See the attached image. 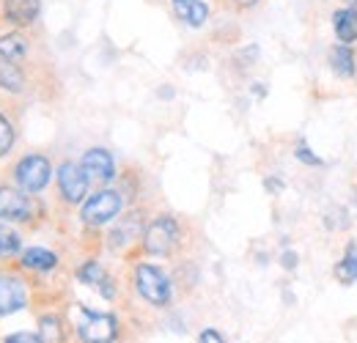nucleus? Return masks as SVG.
<instances>
[{"label": "nucleus", "instance_id": "1", "mask_svg": "<svg viewBox=\"0 0 357 343\" xmlns=\"http://www.w3.org/2000/svg\"><path fill=\"white\" fill-rule=\"evenodd\" d=\"M135 289L143 300L154 307H165L168 302L174 300V286L171 277L154 266V264H137L135 266Z\"/></svg>", "mask_w": 357, "mask_h": 343}, {"label": "nucleus", "instance_id": "2", "mask_svg": "<svg viewBox=\"0 0 357 343\" xmlns=\"http://www.w3.org/2000/svg\"><path fill=\"white\" fill-rule=\"evenodd\" d=\"M181 239V228H178L176 217L171 215H160L154 217L146 231H143V250L149 256H171L174 247Z\"/></svg>", "mask_w": 357, "mask_h": 343}, {"label": "nucleus", "instance_id": "3", "mask_svg": "<svg viewBox=\"0 0 357 343\" xmlns=\"http://www.w3.org/2000/svg\"><path fill=\"white\" fill-rule=\"evenodd\" d=\"M121 209H124V198H121L119 190H99V192H93L91 198L83 201L80 220L91 228H99V225L113 222L121 215Z\"/></svg>", "mask_w": 357, "mask_h": 343}, {"label": "nucleus", "instance_id": "4", "mask_svg": "<svg viewBox=\"0 0 357 343\" xmlns=\"http://www.w3.org/2000/svg\"><path fill=\"white\" fill-rule=\"evenodd\" d=\"M50 178H52V165H50V160H47L45 154H28V157H22L14 165V181H17V187L25 190V192H31V195L42 192L47 184H50Z\"/></svg>", "mask_w": 357, "mask_h": 343}, {"label": "nucleus", "instance_id": "5", "mask_svg": "<svg viewBox=\"0 0 357 343\" xmlns=\"http://www.w3.org/2000/svg\"><path fill=\"white\" fill-rule=\"evenodd\" d=\"M77 335L83 343H113L119 338V319L113 313H93L89 307L80 310Z\"/></svg>", "mask_w": 357, "mask_h": 343}, {"label": "nucleus", "instance_id": "6", "mask_svg": "<svg viewBox=\"0 0 357 343\" xmlns=\"http://www.w3.org/2000/svg\"><path fill=\"white\" fill-rule=\"evenodd\" d=\"M36 204L31 192L17 187H0V222H31Z\"/></svg>", "mask_w": 357, "mask_h": 343}, {"label": "nucleus", "instance_id": "7", "mask_svg": "<svg viewBox=\"0 0 357 343\" xmlns=\"http://www.w3.org/2000/svg\"><path fill=\"white\" fill-rule=\"evenodd\" d=\"M89 176L83 173L80 165H75V162H63L61 168H58V192H61V198L66 201V204H72V206H77V204H83L86 198H89Z\"/></svg>", "mask_w": 357, "mask_h": 343}, {"label": "nucleus", "instance_id": "8", "mask_svg": "<svg viewBox=\"0 0 357 343\" xmlns=\"http://www.w3.org/2000/svg\"><path fill=\"white\" fill-rule=\"evenodd\" d=\"M28 305V286L20 275H0V316H11Z\"/></svg>", "mask_w": 357, "mask_h": 343}, {"label": "nucleus", "instance_id": "9", "mask_svg": "<svg viewBox=\"0 0 357 343\" xmlns=\"http://www.w3.org/2000/svg\"><path fill=\"white\" fill-rule=\"evenodd\" d=\"M80 168L89 176V181H96V184H107L116 178V160L107 148H89L83 154Z\"/></svg>", "mask_w": 357, "mask_h": 343}, {"label": "nucleus", "instance_id": "10", "mask_svg": "<svg viewBox=\"0 0 357 343\" xmlns=\"http://www.w3.org/2000/svg\"><path fill=\"white\" fill-rule=\"evenodd\" d=\"M42 14V0H3L6 22L17 28H31Z\"/></svg>", "mask_w": 357, "mask_h": 343}, {"label": "nucleus", "instance_id": "11", "mask_svg": "<svg viewBox=\"0 0 357 343\" xmlns=\"http://www.w3.org/2000/svg\"><path fill=\"white\" fill-rule=\"evenodd\" d=\"M171 8L178 20L190 28H201L209 20V6L204 0H171Z\"/></svg>", "mask_w": 357, "mask_h": 343}, {"label": "nucleus", "instance_id": "12", "mask_svg": "<svg viewBox=\"0 0 357 343\" xmlns=\"http://www.w3.org/2000/svg\"><path fill=\"white\" fill-rule=\"evenodd\" d=\"M143 231H146V228H143L140 215H130L127 220H121V222L113 228V234H110V250H124V247H130Z\"/></svg>", "mask_w": 357, "mask_h": 343}, {"label": "nucleus", "instance_id": "13", "mask_svg": "<svg viewBox=\"0 0 357 343\" xmlns=\"http://www.w3.org/2000/svg\"><path fill=\"white\" fill-rule=\"evenodd\" d=\"M333 31L341 44L357 42V8L355 6H344L333 14Z\"/></svg>", "mask_w": 357, "mask_h": 343}, {"label": "nucleus", "instance_id": "14", "mask_svg": "<svg viewBox=\"0 0 357 343\" xmlns=\"http://www.w3.org/2000/svg\"><path fill=\"white\" fill-rule=\"evenodd\" d=\"M330 66H333V72H335L338 77H344V80L355 77V72H357L355 49H352L349 44H338V47H333V49H330Z\"/></svg>", "mask_w": 357, "mask_h": 343}, {"label": "nucleus", "instance_id": "15", "mask_svg": "<svg viewBox=\"0 0 357 343\" xmlns=\"http://www.w3.org/2000/svg\"><path fill=\"white\" fill-rule=\"evenodd\" d=\"M31 52V42L22 33H6L0 36V58L11 61V63H22Z\"/></svg>", "mask_w": 357, "mask_h": 343}, {"label": "nucleus", "instance_id": "16", "mask_svg": "<svg viewBox=\"0 0 357 343\" xmlns=\"http://www.w3.org/2000/svg\"><path fill=\"white\" fill-rule=\"evenodd\" d=\"M22 266L31 272H52L58 266V256L47 247H31L22 253Z\"/></svg>", "mask_w": 357, "mask_h": 343}, {"label": "nucleus", "instance_id": "17", "mask_svg": "<svg viewBox=\"0 0 357 343\" xmlns=\"http://www.w3.org/2000/svg\"><path fill=\"white\" fill-rule=\"evenodd\" d=\"M0 88L8 93H22L25 91V75L20 69V63H11L6 58H0Z\"/></svg>", "mask_w": 357, "mask_h": 343}, {"label": "nucleus", "instance_id": "18", "mask_svg": "<svg viewBox=\"0 0 357 343\" xmlns=\"http://www.w3.org/2000/svg\"><path fill=\"white\" fill-rule=\"evenodd\" d=\"M335 277L341 280V283H357V245H349V250H347V256L338 261V266H335Z\"/></svg>", "mask_w": 357, "mask_h": 343}, {"label": "nucleus", "instance_id": "19", "mask_svg": "<svg viewBox=\"0 0 357 343\" xmlns=\"http://www.w3.org/2000/svg\"><path fill=\"white\" fill-rule=\"evenodd\" d=\"M39 338H42V343L63 341V330H61V319L58 316H42L39 319Z\"/></svg>", "mask_w": 357, "mask_h": 343}, {"label": "nucleus", "instance_id": "20", "mask_svg": "<svg viewBox=\"0 0 357 343\" xmlns=\"http://www.w3.org/2000/svg\"><path fill=\"white\" fill-rule=\"evenodd\" d=\"M22 250V239L8 225H0V258H11Z\"/></svg>", "mask_w": 357, "mask_h": 343}, {"label": "nucleus", "instance_id": "21", "mask_svg": "<svg viewBox=\"0 0 357 343\" xmlns=\"http://www.w3.org/2000/svg\"><path fill=\"white\" fill-rule=\"evenodd\" d=\"M77 277H80L86 286H93V289H96V286L107 277V272H105V266H102L99 261H86V264L77 269Z\"/></svg>", "mask_w": 357, "mask_h": 343}, {"label": "nucleus", "instance_id": "22", "mask_svg": "<svg viewBox=\"0 0 357 343\" xmlns=\"http://www.w3.org/2000/svg\"><path fill=\"white\" fill-rule=\"evenodd\" d=\"M17 143V129H14V121L0 113V157H6Z\"/></svg>", "mask_w": 357, "mask_h": 343}, {"label": "nucleus", "instance_id": "23", "mask_svg": "<svg viewBox=\"0 0 357 343\" xmlns=\"http://www.w3.org/2000/svg\"><path fill=\"white\" fill-rule=\"evenodd\" d=\"M294 154H297V160H300V162H305V165H311V168H319V165H321V160L313 154V151L308 148V146H305V143H297Z\"/></svg>", "mask_w": 357, "mask_h": 343}, {"label": "nucleus", "instance_id": "24", "mask_svg": "<svg viewBox=\"0 0 357 343\" xmlns=\"http://www.w3.org/2000/svg\"><path fill=\"white\" fill-rule=\"evenodd\" d=\"M198 343H228V341H225V338L220 335V333H218V330L206 327V330L201 333V338H198Z\"/></svg>", "mask_w": 357, "mask_h": 343}, {"label": "nucleus", "instance_id": "25", "mask_svg": "<svg viewBox=\"0 0 357 343\" xmlns=\"http://www.w3.org/2000/svg\"><path fill=\"white\" fill-rule=\"evenodd\" d=\"M3 343H42V338L31 335V333H17V335H8Z\"/></svg>", "mask_w": 357, "mask_h": 343}, {"label": "nucleus", "instance_id": "26", "mask_svg": "<svg viewBox=\"0 0 357 343\" xmlns=\"http://www.w3.org/2000/svg\"><path fill=\"white\" fill-rule=\"evenodd\" d=\"M280 264H283V269H289V272H291V269L297 266V253H294V250H286V253L280 256Z\"/></svg>", "mask_w": 357, "mask_h": 343}, {"label": "nucleus", "instance_id": "27", "mask_svg": "<svg viewBox=\"0 0 357 343\" xmlns=\"http://www.w3.org/2000/svg\"><path fill=\"white\" fill-rule=\"evenodd\" d=\"M261 0H234V6H239V8H253V6H259Z\"/></svg>", "mask_w": 357, "mask_h": 343}, {"label": "nucleus", "instance_id": "28", "mask_svg": "<svg viewBox=\"0 0 357 343\" xmlns=\"http://www.w3.org/2000/svg\"><path fill=\"white\" fill-rule=\"evenodd\" d=\"M352 6H355V8H357V0H352Z\"/></svg>", "mask_w": 357, "mask_h": 343}]
</instances>
